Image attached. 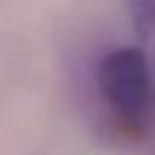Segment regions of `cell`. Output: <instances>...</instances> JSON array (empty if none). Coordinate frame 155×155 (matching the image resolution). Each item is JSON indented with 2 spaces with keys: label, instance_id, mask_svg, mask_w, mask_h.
<instances>
[{
  "label": "cell",
  "instance_id": "6da1fadb",
  "mask_svg": "<svg viewBox=\"0 0 155 155\" xmlns=\"http://www.w3.org/2000/svg\"><path fill=\"white\" fill-rule=\"evenodd\" d=\"M100 94L114 110L136 116L149 98V69L143 53L120 47L102 57L96 71Z\"/></svg>",
  "mask_w": 155,
  "mask_h": 155
},
{
  "label": "cell",
  "instance_id": "7a4b0ae2",
  "mask_svg": "<svg viewBox=\"0 0 155 155\" xmlns=\"http://www.w3.org/2000/svg\"><path fill=\"white\" fill-rule=\"evenodd\" d=\"M136 16L140 20H153L155 18V0H132Z\"/></svg>",
  "mask_w": 155,
  "mask_h": 155
}]
</instances>
